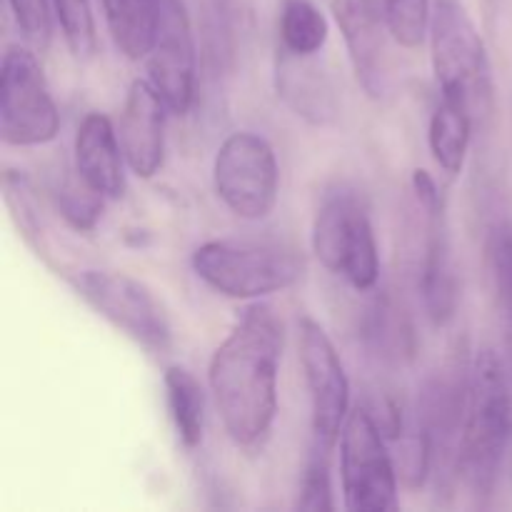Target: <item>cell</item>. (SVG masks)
I'll list each match as a JSON object with an SVG mask.
<instances>
[{"mask_svg": "<svg viewBox=\"0 0 512 512\" xmlns=\"http://www.w3.org/2000/svg\"><path fill=\"white\" fill-rule=\"evenodd\" d=\"M313 58L283 50L275 65V88L298 118L323 128L338 118V98L330 78Z\"/></svg>", "mask_w": 512, "mask_h": 512, "instance_id": "15", "label": "cell"}, {"mask_svg": "<svg viewBox=\"0 0 512 512\" xmlns=\"http://www.w3.org/2000/svg\"><path fill=\"white\" fill-rule=\"evenodd\" d=\"M220 203L240 220H263L278 205L280 168L273 145L250 130L228 135L213 163Z\"/></svg>", "mask_w": 512, "mask_h": 512, "instance_id": "7", "label": "cell"}, {"mask_svg": "<svg viewBox=\"0 0 512 512\" xmlns=\"http://www.w3.org/2000/svg\"><path fill=\"white\" fill-rule=\"evenodd\" d=\"M420 293H423L428 318L435 325H445L455 318L458 310V280H455L450 243L445 235L443 213L430 215V238L425 248L423 273H420Z\"/></svg>", "mask_w": 512, "mask_h": 512, "instance_id": "16", "label": "cell"}, {"mask_svg": "<svg viewBox=\"0 0 512 512\" xmlns=\"http://www.w3.org/2000/svg\"><path fill=\"white\" fill-rule=\"evenodd\" d=\"M165 110L168 105L150 85L133 80L120 113V145L128 168L138 178H153L165 160Z\"/></svg>", "mask_w": 512, "mask_h": 512, "instance_id": "13", "label": "cell"}, {"mask_svg": "<svg viewBox=\"0 0 512 512\" xmlns=\"http://www.w3.org/2000/svg\"><path fill=\"white\" fill-rule=\"evenodd\" d=\"M3 188H5V203H8L15 225H18L20 233H23L25 243L33 245V248L38 250V255L45 253L43 223H40L38 213H35V200L30 198V190H28V183H25V178L23 175L13 173V170H8L3 178Z\"/></svg>", "mask_w": 512, "mask_h": 512, "instance_id": "24", "label": "cell"}, {"mask_svg": "<svg viewBox=\"0 0 512 512\" xmlns=\"http://www.w3.org/2000/svg\"><path fill=\"white\" fill-rule=\"evenodd\" d=\"M435 80L443 98L463 105L475 123L493 113L495 85L488 50L473 18L458 0H440L430 23Z\"/></svg>", "mask_w": 512, "mask_h": 512, "instance_id": "3", "label": "cell"}, {"mask_svg": "<svg viewBox=\"0 0 512 512\" xmlns=\"http://www.w3.org/2000/svg\"><path fill=\"white\" fill-rule=\"evenodd\" d=\"M340 480L350 512H393L398 503V473L385 448L383 428L365 408L348 415L340 433Z\"/></svg>", "mask_w": 512, "mask_h": 512, "instance_id": "8", "label": "cell"}, {"mask_svg": "<svg viewBox=\"0 0 512 512\" xmlns=\"http://www.w3.org/2000/svg\"><path fill=\"white\" fill-rule=\"evenodd\" d=\"M103 8L115 48L128 60H143L153 45L160 0H103Z\"/></svg>", "mask_w": 512, "mask_h": 512, "instance_id": "17", "label": "cell"}, {"mask_svg": "<svg viewBox=\"0 0 512 512\" xmlns=\"http://www.w3.org/2000/svg\"><path fill=\"white\" fill-rule=\"evenodd\" d=\"M473 115L455 100L443 98L438 108L433 110L428 130L430 153H433L435 163L450 175H458L465 168V158H468L470 133H473Z\"/></svg>", "mask_w": 512, "mask_h": 512, "instance_id": "19", "label": "cell"}, {"mask_svg": "<svg viewBox=\"0 0 512 512\" xmlns=\"http://www.w3.org/2000/svg\"><path fill=\"white\" fill-rule=\"evenodd\" d=\"M330 10L343 33L350 65L358 85L373 100L390 93V55L388 20L378 0H330Z\"/></svg>", "mask_w": 512, "mask_h": 512, "instance_id": "12", "label": "cell"}, {"mask_svg": "<svg viewBox=\"0 0 512 512\" xmlns=\"http://www.w3.org/2000/svg\"><path fill=\"white\" fill-rule=\"evenodd\" d=\"M165 398L170 418L183 448L195 450L203 445L205 433V390L190 370L170 365L163 375Z\"/></svg>", "mask_w": 512, "mask_h": 512, "instance_id": "18", "label": "cell"}, {"mask_svg": "<svg viewBox=\"0 0 512 512\" xmlns=\"http://www.w3.org/2000/svg\"><path fill=\"white\" fill-rule=\"evenodd\" d=\"M298 348L310 398V433H313L310 448L333 453L350 415L348 375L330 335L313 318H303L298 323Z\"/></svg>", "mask_w": 512, "mask_h": 512, "instance_id": "10", "label": "cell"}, {"mask_svg": "<svg viewBox=\"0 0 512 512\" xmlns=\"http://www.w3.org/2000/svg\"><path fill=\"white\" fill-rule=\"evenodd\" d=\"M368 338L375 348L383 350V355H403V340L408 338V328L398 318V310L390 308L385 300L375 303L370 310Z\"/></svg>", "mask_w": 512, "mask_h": 512, "instance_id": "28", "label": "cell"}, {"mask_svg": "<svg viewBox=\"0 0 512 512\" xmlns=\"http://www.w3.org/2000/svg\"><path fill=\"white\" fill-rule=\"evenodd\" d=\"M328 43V20L310 0H285L280 13V45L295 55H318Z\"/></svg>", "mask_w": 512, "mask_h": 512, "instance_id": "20", "label": "cell"}, {"mask_svg": "<svg viewBox=\"0 0 512 512\" xmlns=\"http://www.w3.org/2000/svg\"><path fill=\"white\" fill-rule=\"evenodd\" d=\"M413 190H415V198H418L420 208L425 210V215H438L443 213V195H440L438 183H435L433 175L428 170L418 168L413 173Z\"/></svg>", "mask_w": 512, "mask_h": 512, "instance_id": "29", "label": "cell"}, {"mask_svg": "<svg viewBox=\"0 0 512 512\" xmlns=\"http://www.w3.org/2000/svg\"><path fill=\"white\" fill-rule=\"evenodd\" d=\"M383 10L395 43L408 50L423 45L428 25L433 23L430 0H383Z\"/></svg>", "mask_w": 512, "mask_h": 512, "instance_id": "22", "label": "cell"}, {"mask_svg": "<svg viewBox=\"0 0 512 512\" xmlns=\"http://www.w3.org/2000/svg\"><path fill=\"white\" fill-rule=\"evenodd\" d=\"M488 270L498 310L512 323V223H500L490 233Z\"/></svg>", "mask_w": 512, "mask_h": 512, "instance_id": "23", "label": "cell"}, {"mask_svg": "<svg viewBox=\"0 0 512 512\" xmlns=\"http://www.w3.org/2000/svg\"><path fill=\"white\" fill-rule=\"evenodd\" d=\"M510 478H512V455H510Z\"/></svg>", "mask_w": 512, "mask_h": 512, "instance_id": "30", "label": "cell"}, {"mask_svg": "<svg viewBox=\"0 0 512 512\" xmlns=\"http://www.w3.org/2000/svg\"><path fill=\"white\" fill-rule=\"evenodd\" d=\"M193 270L208 288L233 300H258L303 278V258L280 243L210 240L193 253Z\"/></svg>", "mask_w": 512, "mask_h": 512, "instance_id": "4", "label": "cell"}, {"mask_svg": "<svg viewBox=\"0 0 512 512\" xmlns=\"http://www.w3.org/2000/svg\"><path fill=\"white\" fill-rule=\"evenodd\" d=\"M65 45L75 60H90L98 48L95 35V18L90 0H53Z\"/></svg>", "mask_w": 512, "mask_h": 512, "instance_id": "21", "label": "cell"}, {"mask_svg": "<svg viewBox=\"0 0 512 512\" xmlns=\"http://www.w3.org/2000/svg\"><path fill=\"white\" fill-rule=\"evenodd\" d=\"M148 60V80L170 113L185 115L195 100L198 53L190 15L183 0H160L158 25Z\"/></svg>", "mask_w": 512, "mask_h": 512, "instance_id": "11", "label": "cell"}, {"mask_svg": "<svg viewBox=\"0 0 512 512\" xmlns=\"http://www.w3.org/2000/svg\"><path fill=\"white\" fill-rule=\"evenodd\" d=\"M313 253L333 275L365 293L378 285L380 253L373 223L353 195H333L313 223Z\"/></svg>", "mask_w": 512, "mask_h": 512, "instance_id": "9", "label": "cell"}, {"mask_svg": "<svg viewBox=\"0 0 512 512\" xmlns=\"http://www.w3.org/2000/svg\"><path fill=\"white\" fill-rule=\"evenodd\" d=\"M283 323L270 305H253L215 348L208 368L210 393L228 438L255 448L278 415Z\"/></svg>", "mask_w": 512, "mask_h": 512, "instance_id": "1", "label": "cell"}, {"mask_svg": "<svg viewBox=\"0 0 512 512\" xmlns=\"http://www.w3.org/2000/svg\"><path fill=\"white\" fill-rule=\"evenodd\" d=\"M512 433V353L483 348L470 368L468 405L455 465L475 495H488Z\"/></svg>", "mask_w": 512, "mask_h": 512, "instance_id": "2", "label": "cell"}, {"mask_svg": "<svg viewBox=\"0 0 512 512\" xmlns=\"http://www.w3.org/2000/svg\"><path fill=\"white\" fill-rule=\"evenodd\" d=\"M123 145L108 115L88 113L75 135V173L103 198H123Z\"/></svg>", "mask_w": 512, "mask_h": 512, "instance_id": "14", "label": "cell"}, {"mask_svg": "<svg viewBox=\"0 0 512 512\" xmlns=\"http://www.w3.org/2000/svg\"><path fill=\"white\" fill-rule=\"evenodd\" d=\"M70 285L100 318L145 350H170L173 328L168 310L138 278L115 270H80L70 278Z\"/></svg>", "mask_w": 512, "mask_h": 512, "instance_id": "5", "label": "cell"}, {"mask_svg": "<svg viewBox=\"0 0 512 512\" xmlns=\"http://www.w3.org/2000/svg\"><path fill=\"white\" fill-rule=\"evenodd\" d=\"M103 200V195L90 190L80 178L78 183H68L58 190L60 215H63L75 230H93L100 213H103Z\"/></svg>", "mask_w": 512, "mask_h": 512, "instance_id": "26", "label": "cell"}, {"mask_svg": "<svg viewBox=\"0 0 512 512\" xmlns=\"http://www.w3.org/2000/svg\"><path fill=\"white\" fill-rule=\"evenodd\" d=\"M50 3L53 0H8L15 25L20 28L23 38L40 50L48 48L50 38H53V13H50Z\"/></svg>", "mask_w": 512, "mask_h": 512, "instance_id": "27", "label": "cell"}, {"mask_svg": "<svg viewBox=\"0 0 512 512\" xmlns=\"http://www.w3.org/2000/svg\"><path fill=\"white\" fill-rule=\"evenodd\" d=\"M328 455L318 448H310L308 465H305L303 480H300L298 508L308 512H325L333 510V490H330V470Z\"/></svg>", "mask_w": 512, "mask_h": 512, "instance_id": "25", "label": "cell"}, {"mask_svg": "<svg viewBox=\"0 0 512 512\" xmlns=\"http://www.w3.org/2000/svg\"><path fill=\"white\" fill-rule=\"evenodd\" d=\"M60 113L33 50L10 45L0 65V140L13 148L53 143Z\"/></svg>", "mask_w": 512, "mask_h": 512, "instance_id": "6", "label": "cell"}]
</instances>
